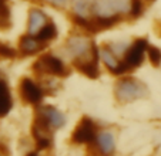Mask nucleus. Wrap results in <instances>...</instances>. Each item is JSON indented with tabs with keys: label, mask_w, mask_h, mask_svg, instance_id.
I'll return each mask as SVG.
<instances>
[{
	"label": "nucleus",
	"mask_w": 161,
	"mask_h": 156,
	"mask_svg": "<svg viewBox=\"0 0 161 156\" xmlns=\"http://www.w3.org/2000/svg\"><path fill=\"white\" fill-rule=\"evenodd\" d=\"M147 40L144 39H138L128 47V50L125 51V55L123 58V61H120V68L117 75H121L124 72H128L131 70L140 67L141 63L144 60V55L147 53Z\"/></svg>",
	"instance_id": "1"
},
{
	"label": "nucleus",
	"mask_w": 161,
	"mask_h": 156,
	"mask_svg": "<svg viewBox=\"0 0 161 156\" xmlns=\"http://www.w3.org/2000/svg\"><path fill=\"white\" fill-rule=\"evenodd\" d=\"M147 95V88L134 78H123L116 85V96L120 102H131Z\"/></svg>",
	"instance_id": "2"
},
{
	"label": "nucleus",
	"mask_w": 161,
	"mask_h": 156,
	"mask_svg": "<svg viewBox=\"0 0 161 156\" xmlns=\"http://www.w3.org/2000/svg\"><path fill=\"white\" fill-rule=\"evenodd\" d=\"M52 128L53 126L50 125L49 121L37 111L36 117H34L33 126H31V133H33V138H34V141H36L37 149L43 150V149L52 148V143H53Z\"/></svg>",
	"instance_id": "3"
},
{
	"label": "nucleus",
	"mask_w": 161,
	"mask_h": 156,
	"mask_svg": "<svg viewBox=\"0 0 161 156\" xmlns=\"http://www.w3.org/2000/svg\"><path fill=\"white\" fill-rule=\"evenodd\" d=\"M33 70L39 74H50V75H60L64 77L67 74V68L60 58L52 54H44L34 63Z\"/></svg>",
	"instance_id": "4"
},
{
	"label": "nucleus",
	"mask_w": 161,
	"mask_h": 156,
	"mask_svg": "<svg viewBox=\"0 0 161 156\" xmlns=\"http://www.w3.org/2000/svg\"><path fill=\"white\" fill-rule=\"evenodd\" d=\"M97 139V125L88 117H84L76 126L71 135V142L74 143H93Z\"/></svg>",
	"instance_id": "5"
},
{
	"label": "nucleus",
	"mask_w": 161,
	"mask_h": 156,
	"mask_svg": "<svg viewBox=\"0 0 161 156\" xmlns=\"http://www.w3.org/2000/svg\"><path fill=\"white\" fill-rule=\"evenodd\" d=\"M131 0H96L93 12L97 16H114L130 12Z\"/></svg>",
	"instance_id": "6"
},
{
	"label": "nucleus",
	"mask_w": 161,
	"mask_h": 156,
	"mask_svg": "<svg viewBox=\"0 0 161 156\" xmlns=\"http://www.w3.org/2000/svg\"><path fill=\"white\" fill-rule=\"evenodd\" d=\"M67 48L70 51V54L74 58H86L87 55H91L97 53V48L93 43L86 37H71L67 40Z\"/></svg>",
	"instance_id": "7"
},
{
	"label": "nucleus",
	"mask_w": 161,
	"mask_h": 156,
	"mask_svg": "<svg viewBox=\"0 0 161 156\" xmlns=\"http://www.w3.org/2000/svg\"><path fill=\"white\" fill-rule=\"evenodd\" d=\"M20 95L21 99L27 104L37 105L43 99V90L30 78H25L20 82Z\"/></svg>",
	"instance_id": "8"
},
{
	"label": "nucleus",
	"mask_w": 161,
	"mask_h": 156,
	"mask_svg": "<svg viewBox=\"0 0 161 156\" xmlns=\"http://www.w3.org/2000/svg\"><path fill=\"white\" fill-rule=\"evenodd\" d=\"M97 57L98 54H94L93 57L88 58H74V65L79 70L80 72L86 75L88 78H97L100 74V70H98V64H97Z\"/></svg>",
	"instance_id": "9"
},
{
	"label": "nucleus",
	"mask_w": 161,
	"mask_h": 156,
	"mask_svg": "<svg viewBox=\"0 0 161 156\" xmlns=\"http://www.w3.org/2000/svg\"><path fill=\"white\" fill-rule=\"evenodd\" d=\"M46 44H47V43L42 41V40L37 36H34V34H26V36H23L20 39L19 48H20L21 54L31 55V54H36V53L42 51Z\"/></svg>",
	"instance_id": "10"
},
{
	"label": "nucleus",
	"mask_w": 161,
	"mask_h": 156,
	"mask_svg": "<svg viewBox=\"0 0 161 156\" xmlns=\"http://www.w3.org/2000/svg\"><path fill=\"white\" fill-rule=\"evenodd\" d=\"M12 95H10V90L7 85L6 80L2 74H0V118L6 117L12 109Z\"/></svg>",
	"instance_id": "11"
},
{
	"label": "nucleus",
	"mask_w": 161,
	"mask_h": 156,
	"mask_svg": "<svg viewBox=\"0 0 161 156\" xmlns=\"http://www.w3.org/2000/svg\"><path fill=\"white\" fill-rule=\"evenodd\" d=\"M47 21H49L47 20V16L42 10L31 9L30 13H29V34H34L36 36Z\"/></svg>",
	"instance_id": "12"
},
{
	"label": "nucleus",
	"mask_w": 161,
	"mask_h": 156,
	"mask_svg": "<svg viewBox=\"0 0 161 156\" xmlns=\"http://www.w3.org/2000/svg\"><path fill=\"white\" fill-rule=\"evenodd\" d=\"M37 111L49 121L53 128L58 129V128H61V126H64V123H66V117H64L58 109L53 108V107H43V108H39Z\"/></svg>",
	"instance_id": "13"
},
{
	"label": "nucleus",
	"mask_w": 161,
	"mask_h": 156,
	"mask_svg": "<svg viewBox=\"0 0 161 156\" xmlns=\"http://www.w3.org/2000/svg\"><path fill=\"white\" fill-rule=\"evenodd\" d=\"M100 57H101V60H103L104 65H106L107 68L113 72V74L117 75L119 68H120V61L117 60V57H116V54H114L113 48L108 47V45L103 47L101 48V51H100Z\"/></svg>",
	"instance_id": "14"
},
{
	"label": "nucleus",
	"mask_w": 161,
	"mask_h": 156,
	"mask_svg": "<svg viewBox=\"0 0 161 156\" xmlns=\"http://www.w3.org/2000/svg\"><path fill=\"white\" fill-rule=\"evenodd\" d=\"M97 148H98V152L101 153H111L113 150H114V146H116V143H114V138H113V135L110 132H101L97 135Z\"/></svg>",
	"instance_id": "15"
},
{
	"label": "nucleus",
	"mask_w": 161,
	"mask_h": 156,
	"mask_svg": "<svg viewBox=\"0 0 161 156\" xmlns=\"http://www.w3.org/2000/svg\"><path fill=\"white\" fill-rule=\"evenodd\" d=\"M36 36L39 37L42 41L49 43L50 40L56 39V36H57V27H56V24L53 23V21H47V23H46L44 26L42 27V30L36 34Z\"/></svg>",
	"instance_id": "16"
},
{
	"label": "nucleus",
	"mask_w": 161,
	"mask_h": 156,
	"mask_svg": "<svg viewBox=\"0 0 161 156\" xmlns=\"http://www.w3.org/2000/svg\"><path fill=\"white\" fill-rule=\"evenodd\" d=\"M93 2L91 0H74V12L79 16H84L87 17L90 14V12H93Z\"/></svg>",
	"instance_id": "17"
},
{
	"label": "nucleus",
	"mask_w": 161,
	"mask_h": 156,
	"mask_svg": "<svg viewBox=\"0 0 161 156\" xmlns=\"http://www.w3.org/2000/svg\"><path fill=\"white\" fill-rule=\"evenodd\" d=\"M10 26V9L4 0H0V29H7Z\"/></svg>",
	"instance_id": "18"
},
{
	"label": "nucleus",
	"mask_w": 161,
	"mask_h": 156,
	"mask_svg": "<svg viewBox=\"0 0 161 156\" xmlns=\"http://www.w3.org/2000/svg\"><path fill=\"white\" fill-rule=\"evenodd\" d=\"M147 54H148V58L151 61V64L154 67L160 65L161 61V50L155 45H147Z\"/></svg>",
	"instance_id": "19"
},
{
	"label": "nucleus",
	"mask_w": 161,
	"mask_h": 156,
	"mask_svg": "<svg viewBox=\"0 0 161 156\" xmlns=\"http://www.w3.org/2000/svg\"><path fill=\"white\" fill-rule=\"evenodd\" d=\"M144 12V6L141 0H131V7H130V14L133 17H140Z\"/></svg>",
	"instance_id": "20"
},
{
	"label": "nucleus",
	"mask_w": 161,
	"mask_h": 156,
	"mask_svg": "<svg viewBox=\"0 0 161 156\" xmlns=\"http://www.w3.org/2000/svg\"><path fill=\"white\" fill-rule=\"evenodd\" d=\"M17 55L14 48H12L10 45L7 44H3V43H0V57L3 58H14Z\"/></svg>",
	"instance_id": "21"
},
{
	"label": "nucleus",
	"mask_w": 161,
	"mask_h": 156,
	"mask_svg": "<svg viewBox=\"0 0 161 156\" xmlns=\"http://www.w3.org/2000/svg\"><path fill=\"white\" fill-rule=\"evenodd\" d=\"M49 2L52 4H54V6H64L69 0H49Z\"/></svg>",
	"instance_id": "22"
},
{
	"label": "nucleus",
	"mask_w": 161,
	"mask_h": 156,
	"mask_svg": "<svg viewBox=\"0 0 161 156\" xmlns=\"http://www.w3.org/2000/svg\"><path fill=\"white\" fill-rule=\"evenodd\" d=\"M148 2H154V0H148Z\"/></svg>",
	"instance_id": "23"
}]
</instances>
